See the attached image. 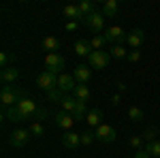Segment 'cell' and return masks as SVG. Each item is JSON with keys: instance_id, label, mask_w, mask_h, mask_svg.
<instances>
[{"instance_id": "cell-29", "label": "cell", "mask_w": 160, "mask_h": 158, "mask_svg": "<svg viewBox=\"0 0 160 158\" xmlns=\"http://www.w3.org/2000/svg\"><path fill=\"white\" fill-rule=\"evenodd\" d=\"M109 54H111V58H126L128 56V51L124 49V45H111Z\"/></svg>"}, {"instance_id": "cell-2", "label": "cell", "mask_w": 160, "mask_h": 158, "mask_svg": "<svg viewBox=\"0 0 160 158\" xmlns=\"http://www.w3.org/2000/svg\"><path fill=\"white\" fill-rule=\"evenodd\" d=\"M64 64H66V58L62 54H47L45 56V71H49L53 75H62Z\"/></svg>"}, {"instance_id": "cell-1", "label": "cell", "mask_w": 160, "mask_h": 158, "mask_svg": "<svg viewBox=\"0 0 160 158\" xmlns=\"http://www.w3.org/2000/svg\"><path fill=\"white\" fill-rule=\"evenodd\" d=\"M22 98H26L22 90H15L13 85H2V92H0V105H2V109L15 107Z\"/></svg>"}, {"instance_id": "cell-30", "label": "cell", "mask_w": 160, "mask_h": 158, "mask_svg": "<svg viewBox=\"0 0 160 158\" xmlns=\"http://www.w3.org/2000/svg\"><path fill=\"white\" fill-rule=\"evenodd\" d=\"M28 130H30L32 137H43V135H45V128H43V124H41V122H32Z\"/></svg>"}, {"instance_id": "cell-26", "label": "cell", "mask_w": 160, "mask_h": 158, "mask_svg": "<svg viewBox=\"0 0 160 158\" xmlns=\"http://www.w3.org/2000/svg\"><path fill=\"white\" fill-rule=\"evenodd\" d=\"M145 152H148L152 158H160V139H156V141L148 143V145H145Z\"/></svg>"}, {"instance_id": "cell-16", "label": "cell", "mask_w": 160, "mask_h": 158, "mask_svg": "<svg viewBox=\"0 0 160 158\" xmlns=\"http://www.w3.org/2000/svg\"><path fill=\"white\" fill-rule=\"evenodd\" d=\"M62 143H64L66 150H77V147L81 145V135L68 130V133H64V137H62Z\"/></svg>"}, {"instance_id": "cell-12", "label": "cell", "mask_w": 160, "mask_h": 158, "mask_svg": "<svg viewBox=\"0 0 160 158\" xmlns=\"http://www.w3.org/2000/svg\"><path fill=\"white\" fill-rule=\"evenodd\" d=\"M143 41H145V32H143L141 28H135V30L128 32V37H126V43H128L132 49H139L141 45H143Z\"/></svg>"}, {"instance_id": "cell-38", "label": "cell", "mask_w": 160, "mask_h": 158, "mask_svg": "<svg viewBox=\"0 0 160 158\" xmlns=\"http://www.w3.org/2000/svg\"><path fill=\"white\" fill-rule=\"evenodd\" d=\"M77 28H79V22H66V26H64L66 32H75Z\"/></svg>"}, {"instance_id": "cell-23", "label": "cell", "mask_w": 160, "mask_h": 158, "mask_svg": "<svg viewBox=\"0 0 160 158\" xmlns=\"http://www.w3.org/2000/svg\"><path fill=\"white\" fill-rule=\"evenodd\" d=\"M77 7H79V11H81L83 17H90L92 13H96V4H94V2H90V0H81ZM83 22H86V19H83Z\"/></svg>"}, {"instance_id": "cell-36", "label": "cell", "mask_w": 160, "mask_h": 158, "mask_svg": "<svg viewBox=\"0 0 160 158\" xmlns=\"http://www.w3.org/2000/svg\"><path fill=\"white\" fill-rule=\"evenodd\" d=\"M141 139H143V137H130V139H128V145L135 147V150H141Z\"/></svg>"}, {"instance_id": "cell-24", "label": "cell", "mask_w": 160, "mask_h": 158, "mask_svg": "<svg viewBox=\"0 0 160 158\" xmlns=\"http://www.w3.org/2000/svg\"><path fill=\"white\" fill-rule=\"evenodd\" d=\"M73 118H75V122L77 120H86L88 118V103L77 100V107H75V111H73Z\"/></svg>"}, {"instance_id": "cell-14", "label": "cell", "mask_w": 160, "mask_h": 158, "mask_svg": "<svg viewBox=\"0 0 160 158\" xmlns=\"http://www.w3.org/2000/svg\"><path fill=\"white\" fill-rule=\"evenodd\" d=\"M17 77H19V71L11 64V66H4V69H2V73H0V81H2L4 85H11V84L17 81Z\"/></svg>"}, {"instance_id": "cell-22", "label": "cell", "mask_w": 160, "mask_h": 158, "mask_svg": "<svg viewBox=\"0 0 160 158\" xmlns=\"http://www.w3.org/2000/svg\"><path fill=\"white\" fill-rule=\"evenodd\" d=\"M118 9H120V2L118 0H107L105 4H102V15L105 17H115V13H118Z\"/></svg>"}, {"instance_id": "cell-27", "label": "cell", "mask_w": 160, "mask_h": 158, "mask_svg": "<svg viewBox=\"0 0 160 158\" xmlns=\"http://www.w3.org/2000/svg\"><path fill=\"white\" fill-rule=\"evenodd\" d=\"M105 43H107L105 34H96V37H92V41H90V45H92V49H94V51H102Z\"/></svg>"}, {"instance_id": "cell-21", "label": "cell", "mask_w": 160, "mask_h": 158, "mask_svg": "<svg viewBox=\"0 0 160 158\" xmlns=\"http://www.w3.org/2000/svg\"><path fill=\"white\" fill-rule=\"evenodd\" d=\"M73 96L77 100H81V103H88L90 100V88L86 84H77V88L73 90Z\"/></svg>"}, {"instance_id": "cell-9", "label": "cell", "mask_w": 160, "mask_h": 158, "mask_svg": "<svg viewBox=\"0 0 160 158\" xmlns=\"http://www.w3.org/2000/svg\"><path fill=\"white\" fill-rule=\"evenodd\" d=\"M86 26L92 30V32H96V34H98V32H102V30H105V15H102V13H98V11L92 13L90 17H86Z\"/></svg>"}, {"instance_id": "cell-32", "label": "cell", "mask_w": 160, "mask_h": 158, "mask_svg": "<svg viewBox=\"0 0 160 158\" xmlns=\"http://www.w3.org/2000/svg\"><path fill=\"white\" fill-rule=\"evenodd\" d=\"M94 139H96V135L92 133V130H86V133H81V145H90Z\"/></svg>"}, {"instance_id": "cell-40", "label": "cell", "mask_w": 160, "mask_h": 158, "mask_svg": "<svg viewBox=\"0 0 160 158\" xmlns=\"http://www.w3.org/2000/svg\"><path fill=\"white\" fill-rule=\"evenodd\" d=\"M111 103H113V105H120V103H122V94H118V92L111 94Z\"/></svg>"}, {"instance_id": "cell-35", "label": "cell", "mask_w": 160, "mask_h": 158, "mask_svg": "<svg viewBox=\"0 0 160 158\" xmlns=\"http://www.w3.org/2000/svg\"><path fill=\"white\" fill-rule=\"evenodd\" d=\"M47 96H49V100H62V98H64V94H62L60 90L56 88V90H51V92H47Z\"/></svg>"}, {"instance_id": "cell-28", "label": "cell", "mask_w": 160, "mask_h": 158, "mask_svg": "<svg viewBox=\"0 0 160 158\" xmlns=\"http://www.w3.org/2000/svg\"><path fill=\"white\" fill-rule=\"evenodd\" d=\"M128 115H130V120H132V122L145 120V113H143V109H141V107H137V105H132V107L128 109Z\"/></svg>"}, {"instance_id": "cell-31", "label": "cell", "mask_w": 160, "mask_h": 158, "mask_svg": "<svg viewBox=\"0 0 160 158\" xmlns=\"http://www.w3.org/2000/svg\"><path fill=\"white\" fill-rule=\"evenodd\" d=\"M156 135H158V130H156L154 126H149V128H145V130H143V135H141V137H143L148 143H152V141H156Z\"/></svg>"}, {"instance_id": "cell-6", "label": "cell", "mask_w": 160, "mask_h": 158, "mask_svg": "<svg viewBox=\"0 0 160 158\" xmlns=\"http://www.w3.org/2000/svg\"><path fill=\"white\" fill-rule=\"evenodd\" d=\"M126 32H124V28H120V26H111V28H107L105 30V38H107V43H111V45H122L124 41H126Z\"/></svg>"}, {"instance_id": "cell-10", "label": "cell", "mask_w": 160, "mask_h": 158, "mask_svg": "<svg viewBox=\"0 0 160 158\" xmlns=\"http://www.w3.org/2000/svg\"><path fill=\"white\" fill-rule=\"evenodd\" d=\"M53 122H56V126L58 128H64L66 133L73 128V124H75V118H73V113H66V111H58L56 115H53Z\"/></svg>"}, {"instance_id": "cell-37", "label": "cell", "mask_w": 160, "mask_h": 158, "mask_svg": "<svg viewBox=\"0 0 160 158\" xmlns=\"http://www.w3.org/2000/svg\"><path fill=\"white\" fill-rule=\"evenodd\" d=\"M45 115H47V111H45V109H41V107H38V109L34 111V115H32V120H34V122H38V120H43Z\"/></svg>"}, {"instance_id": "cell-25", "label": "cell", "mask_w": 160, "mask_h": 158, "mask_svg": "<svg viewBox=\"0 0 160 158\" xmlns=\"http://www.w3.org/2000/svg\"><path fill=\"white\" fill-rule=\"evenodd\" d=\"M60 103H62V111H66V113H73L75 107H77V98L71 96V94H66Z\"/></svg>"}, {"instance_id": "cell-18", "label": "cell", "mask_w": 160, "mask_h": 158, "mask_svg": "<svg viewBox=\"0 0 160 158\" xmlns=\"http://www.w3.org/2000/svg\"><path fill=\"white\" fill-rule=\"evenodd\" d=\"M86 122L92 126V128H98L100 124H102V109H98V107H94V109L88 111V118Z\"/></svg>"}, {"instance_id": "cell-13", "label": "cell", "mask_w": 160, "mask_h": 158, "mask_svg": "<svg viewBox=\"0 0 160 158\" xmlns=\"http://www.w3.org/2000/svg\"><path fill=\"white\" fill-rule=\"evenodd\" d=\"M17 109L22 111L28 120H32V115H34V111H37L38 107H37V103H34L32 98H22V100L17 103Z\"/></svg>"}, {"instance_id": "cell-4", "label": "cell", "mask_w": 160, "mask_h": 158, "mask_svg": "<svg viewBox=\"0 0 160 158\" xmlns=\"http://www.w3.org/2000/svg\"><path fill=\"white\" fill-rule=\"evenodd\" d=\"M109 60H111L109 51H92V56L88 58V66H90V69H98V71H102V69H107Z\"/></svg>"}, {"instance_id": "cell-19", "label": "cell", "mask_w": 160, "mask_h": 158, "mask_svg": "<svg viewBox=\"0 0 160 158\" xmlns=\"http://www.w3.org/2000/svg\"><path fill=\"white\" fill-rule=\"evenodd\" d=\"M4 118H7V120H11V122H15V124H22V122L28 120L24 113L17 109V105H15V107H9V109H4Z\"/></svg>"}, {"instance_id": "cell-17", "label": "cell", "mask_w": 160, "mask_h": 158, "mask_svg": "<svg viewBox=\"0 0 160 158\" xmlns=\"http://www.w3.org/2000/svg\"><path fill=\"white\" fill-rule=\"evenodd\" d=\"M92 45H90V41L86 38H79V41H75V54L77 56H81V58H90L92 56Z\"/></svg>"}, {"instance_id": "cell-8", "label": "cell", "mask_w": 160, "mask_h": 158, "mask_svg": "<svg viewBox=\"0 0 160 158\" xmlns=\"http://www.w3.org/2000/svg\"><path fill=\"white\" fill-rule=\"evenodd\" d=\"M75 88H77V81H75V77H73V75H68V73L58 75V90H60L64 96H66L68 92H73Z\"/></svg>"}, {"instance_id": "cell-5", "label": "cell", "mask_w": 160, "mask_h": 158, "mask_svg": "<svg viewBox=\"0 0 160 158\" xmlns=\"http://www.w3.org/2000/svg\"><path fill=\"white\" fill-rule=\"evenodd\" d=\"M94 135H96V139H98L100 143H113L115 141V137H118V133H115V128L111 126V124H100L98 128L94 130Z\"/></svg>"}, {"instance_id": "cell-15", "label": "cell", "mask_w": 160, "mask_h": 158, "mask_svg": "<svg viewBox=\"0 0 160 158\" xmlns=\"http://www.w3.org/2000/svg\"><path fill=\"white\" fill-rule=\"evenodd\" d=\"M62 15H64L68 22H83V19H86V17L81 15V11H79L77 4H66V7L62 9Z\"/></svg>"}, {"instance_id": "cell-11", "label": "cell", "mask_w": 160, "mask_h": 158, "mask_svg": "<svg viewBox=\"0 0 160 158\" xmlns=\"http://www.w3.org/2000/svg\"><path fill=\"white\" fill-rule=\"evenodd\" d=\"M73 77H75V81H79V84H88L90 77H92V69L88 64H77L73 71Z\"/></svg>"}, {"instance_id": "cell-20", "label": "cell", "mask_w": 160, "mask_h": 158, "mask_svg": "<svg viewBox=\"0 0 160 158\" xmlns=\"http://www.w3.org/2000/svg\"><path fill=\"white\" fill-rule=\"evenodd\" d=\"M41 47L45 49V51H49V54H58L60 51V41L56 37H47V38H43Z\"/></svg>"}, {"instance_id": "cell-34", "label": "cell", "mask_w": 160, "mask_h": 158, "mask_svg": "<svg viewBox=\"0 0 160 158\" xmlns=\"http://www.w3.org/2000/svg\"><path fill=\"white\" fill-rule=\"evenodd\" d=\"M126 60H128V62H139V60H141V51H139V49H132V51H128Z\"/></svg>"}, {"instance_id": "cell-3", "label": "cell", "mask_w": 160, "mask_h": 158, "mask_svg": "<svg viewBox=\"0 0 160 158\" xmlns=\"http://www.w3.org/2000/svg\"><path fill=\"white\" fill-rule=\"evenodd\" d=\"M37 85L41 90H45V92H51V90H56L58 88V75L49 73V71H43V73L37 75Z\"/></svg>"}, {"instance_id": "cell-33", "label": "cell", "mask_w": 160, "mask_h": 158, "mask_svg": "<svg viewBox=\"0 0 160 158\" xmlns=\"http://www.w3.org/2000/svg\"><path fill=\"white\" fill-rule=\"evenodd\" d=\"M15 60V56H13V54H7V51H2V54H0V66H2V69H4V66H9V62H13Z\"/></svg>"}, {"instance_id": "cell-39", "label": "cell", "mask_w": 160, "mask_h": 158, "mask_svg": "<svg viewBox=\"0 0 160 158\" xmlns=\"http://www.w3.org/2000/svg\"><path fill=\"white\" fill-rule=\"evenodd\" d=\"M132 158H152V156H149V154L145 152V150H137V152H135V156H132Z\"/></svg>"}, {"instance_id": "cell-7", "label": "cell", "mask_w": 160, "mask_h": 158, "mask_svg": "<svg viewBox=\"0 0 160 158\" xmlns=\"http://www.w3.org/2000/svg\"><path fill=\"white\" fill-rule=\"evenodd\" d=\"M32 135H30V130L28 128H17V130H13L11 137H9V143H11L13 147H24L26 143H28V139H30Z\"/></svg>"}]
</instances>
